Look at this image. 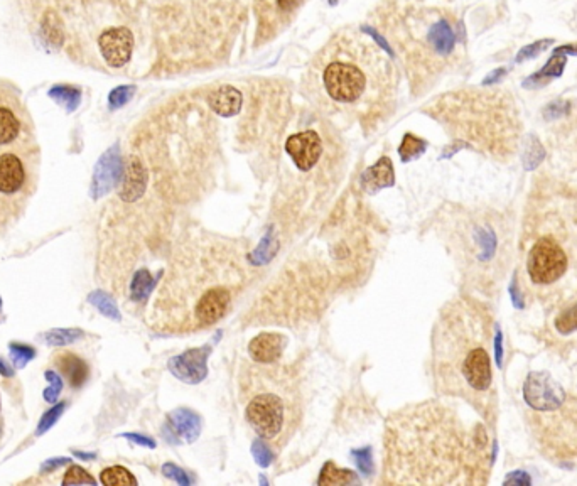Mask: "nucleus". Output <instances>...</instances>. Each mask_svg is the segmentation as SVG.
<instances>
[{
    "instance_id": "nucleus-1",
    "label": "nucleus",
    "mask_w": 577,
    "mask_h": 486,
    "mask_svg": "<svg viewBox=\"0 0 577 486\" xmlns=\"http://www.w3.org/2000/svg\"><path fill=\"white\" fill-rule=\"evenodd\" d=\"M485 422L442 400L410 403L385 424L381 485H485L493 464Z\"/></svg>"
},
{
    "instance_id": "nucleus-2",
    "label": "nucleus",
    "mask_w": 577,
    "mask_h": 486,
    "mask_svg": "<svg viewBox=\"0 0 577 486\" xmlns=\"http://www.w3.org/2000/svg\"><path fill=\"white\" fill-rule=\"evenodd\" d=\"M245 243L211 231H191L174 245L170 265L152 308L164 334L199 333L225 320L254 280Z\"/></svg>"
},
{
    "instance_id": "nucleus-3",
    "label": "nucleus",
    "mask_w": 577,
    "mask_h": 486,
    "mask_svg": "<svg viewBox=\"0 0 577 486\" xmlns=\"http://www.w3.org/2000/svg\"><path fill=\"white\" fill-rule=\"evenodd\" d=\"M493 314L478 297L446 302L430 336V380L436 394L473 407L490 429L497 426L498 397L491 369Z\"/></svg>"
},
{
    "instance_id": "nucleus-4",
    "label": "nucleus",
    "mask_w": 577,
    "mask_h": 486,
    "mask_svg": "<svg viewBox=\"0 0 577 486\" xmlns=\"http://www.w3.org/2000/svg\"><path fill=\"white\" fill-rule=\"evenodd\" d=\"M351 280L356 279L336 260L326 264L321 257L294 255L251 304L247 321L250 326H302L318 320L328 297Z\"/></svg>"
},
{
    "instance_id": "nucleus-5",
    "label": "nucleus",
    "mask_w": 577,
    "mask_h": 486,
    "mask_svg": "<svg viewBox=\"0 0 577 486\" xmlns=\"http://www.w3.org/2000/svg\"><path fill=\"white\" fill-rule=\"evenodd\" d=\"M525 279L523 294L552 306L571 304L577 292V216L554 213L530 216L523 231ZM525 302V301H523Z\"/></svg>"
},
{
    "instance_id": "nucleus-6",
    "label": "nucleus",
    "mask_w": 577,
    "mask_h": 486,
    "mask_svg": "<svg viewBox=\"0 0 577 486\" xmlns=\"http://www.w3.org/2000/svg\"><path fill=\"white\" fill-rule=\"evenodd\" d=\"M439 230L471 287L481 292L499 287L513 243L508 216L461 210L441 216Z\"/></svg>"
},
{
    "instance_id": "nucleus-7",
    "label": "nucleus",
    "mask_w": 577,
    "mask_h": 486,
    "mask_svg": "<svg viewBox=\"0 0 577 486\" xmlns=\"http://www.w3.org/2000/svg\"><path fill=\"white\" fill-rule=\"evenodd\" d=\"M41 149L20 93L0 80V220L22 213L39 181Z\"/></svg>"
},
{
    "instance_id": "nucleus-8",
    "label": "nucleus",
    "mask_w": 577,
    "mask_h": 486,
    "mask_svg": "<svg viewBox=\"0 0 577 486\" xmlns=\"http://www.w3.org/2000/svg\"><path fill=\"white\" fill-rule=\"evenodd\" d=\"M238 383L247 422L274 451L282 449L302 419V392L295 371L282 362L251 360L242 366Z\"/></svg>"
},
{
    "instance_id": "nucleus-9",
    "label": "nucleus",
    "mask_w": 577,
    "mask_h": 486,
    "mask_svg": "<svg viewBox=\"0 0 577 486\" xmlns=\"http://www.w3.org/2000/svg\"><path fill=\"white\" fill-rule=\"evenodd\" d=\"M436 108V117L458 134L459 142L465 145H476L502 161L517 152L520 122L513 98L508 93H456Z\"/></svg>"
},
{
    "instance_id": "nucleus-10",
    "label": "nucleus",
    "mask_w": 577,
    "mask_h": 486,
    "mask_svg": "<svg viewBox=\"0 0 577 486\" xmlns=\"http://www.w3.org/2000/svg\"><path fill=\"white\" fill-rule=\"evenodd\" d=\"M392 66L384 52L363 38L328 44L316 73L321 78L324 95L338 108H370V103L384 100V85Z\"/></svg>"
},
{
    "instance_id": "nucleus-11",
    "label": "nucleus",
    "mask_w": 577,
    "mask_h": 486,
    "mask_svg": "<svg viewBox=\"0 0 577 486\" xmlns=\"http://www.w3.org/2000/svg\"><path fill=\"white\" fill-rule=\"evenodd\" d=\"M528 426L550 461L577 463V395L548 371H532L523 383Z\"/></svg>"
},
{
    "instance_id": "nucleus-12",
    "label": "nucleus",
    "mask_w": 577,
    "mask_h": 486,
    "mask_svg": "<svg viewBox=\"0 0 577 486\" xmlns=\"http://www.w3.org/2000/svg\"><path fill=\"white\" fill-rule=\"evenodd\" d=\"M286 150L300 173H311L323 157L324 145L316 130H304L287 138Z\"/></svg>"
},
{
    "instance_id": "nucleus-13",
    "label": "nucleus",
    "mask_w": 577,
    "mask_h": 486,
    "mask_svg": "<svg viewBox=\"0 0 577 486\" xmlns=\"http://www.w3.org/2000/svg\"><path fill=\"white\" fill-rule=\"evenodd\" d=\"M98 46L108 66L122 68L132 56L133 36L127 27H112L100 36Z\"/></svg>"
},
{
    "instance_id": "nucleus-14",
    "label": "nucleus",
    "mask_w": 577,
    "mask_h": 486,
    "mask_svg": "<svg viewBox=\"0 0 577 486\" xmlns=\"http://www.w3.org/2000/svg\"><path fill=\"white\" fill-rule=\"evenodd\" d=\"M211 346L203 345L199 348H191L182 355H177L169 362V370L173 375L186 383H198L208 375V362Z\"/></svg>"
},
{
    "instance_id": "nucleus-15",
    "label": "nucleus",
    "mask_w": 577,
    "mask_h": 486,
    "mask_svg": "<svg viewBox=\"0 0 577 486\" xmlns=\"http://www.w3.org/2000/svg\"><path fill=\"white\" fill-rule=\"evenodd\" d=\"M201 432V419L191 408H176L168 415L162 436L170 444L194 443Z\"/></svg>"
},
{
    "instance_id": "nucleus-16",
    "label": "nucleus",
    "mask_w": 577,
    "mask_h": 486,
    "mask_svg": "<svg viewBox=\"0 0 577 486\" xmlns=\"http://www.w3.org/2000/svg\"><path fill=\"white\" fill-rule=\"evenodd\" d=\"M120 178H122V159H120L119 149H117V147H112L107 154H103V157H101L98 161V164H96L95 174H93V183H92V198L100 199L101 196L110 193V191L117 186V183L120 181Z\"/></svg>"
},
{
    "instance_id": "nucleus-17",
    "label": "nucleus",
    "mask_w": 577,
    "mask_h": 486,
    "mask_svg": "<svg viewBox=\"0 0 577 486\" xmlns=\"http://www.w3.org/2000/svg\"><path fill=\"white\" fill-rule=\"evenodd\" d=\"M286 336L277 333H262L249 345V357L257 363H275L282 360L286 350Z\"/></svg>"
},
{
    "instance_id": "nucleus-18",
    "label": "nucleus",
    "mask_w": 577,
    "mask_h": 486,
    "mask_svg": "<svg viewBox=\"0 0 577 486\" xmlns=\"http://www.w3.org/2000/svg\"><path fill=\"white\" fill-rule=\"evenodd\" d=\"M149 185V174L140 159L132 157L129 161L127 169L124 174V183L120 187V199L125 203L139 201L145 194Z\"/></svg>"
},
{
    "instance_id": "nucleus-19",
    "label": "nucleus",
    "mask_w": 577,
    "mask_h": 486,
    "mask_svg": "<svg viewBox=\"0 0 577 486\" xmlns=\"http://www.w3.org/2000/svg\"><path fill=\"white\" fill-rule=\"evenodd\" d=\"M54 365L63 377L66 378L68 385L71 387L73 390H78L90 378V366L88 363L80 358L78 355L71 353V351H63V353H58L54 358Z\"/></svg>"
},
{
    "instance_id": "nucleus-20",
    "label": "nucleus",
    "mask_w": 577,
    "mask_h": 486,
    "mask_svg": "<svg viewBox=\"0 0 577 486\" xmlns=\"http://www.w3.org/2000/svg\"><path fill=\"white\" fill-rule=\"evenodd\" d=\"M206 101H208V107L213 112H217L218 115L233 117L242 108L243 98L237 88L230 87V85H221V87L210 93Z\"/></svg>"
},
{
    "instance_id": "nucleus-21",
    "label": "nucleus",
    "mask_w": 577,
    "mask_h": 486,
    "mask_svg": "<svg viewBox=\"0 0 577 486\" xmlns=\"http://www.w3.org/2000/svg\"><path fill=\"white\" fill-rule=\"evenodd\" d=\"M361 187L368 193H375V191L384 190V187L393 186L395 178H393V166L388 157H381L375 166L365 171L361 174Z\"/></svg>"
},
{
    "instance_id": "nucleus-22",
    "label": "nucleus",
    "mask_w": 577,
    "mask_h": 486,
    "mask_svg": "<svg viewBox=\"0 0 577 486\" xmlns=\"http://www.w3.org/2000/svg\"><path fill=\"white\" fill-rule=\"evenodd\" d=\"M566 63H567L566 56L555 55L554 52V56L547 61L546 66L540 69V71L534 73V75H532L528 80L523 81V87L537 88V87H542V85L548 83V81H552L554 78H559V76L562 75L564 68H566Z\"/></svg>"
},
{
    "instance_id": "nucleus-23",
    "label": "nucleus",
    "mask_w": 577,
    "mask_h": 486,
    "mask_svg": "<svg viewBox=\"0 0 577 486\" xmlns=\"http://www.w3.org/2000/svg\"><path fill=\"white\" fill-rule=\"evenodd\" d=\"M356 476L355 473L349 471V469H341L336 466L335 463H326L324 464L323 471H321V476L318 480V485H351L356 483Z\"/></svg>"
},
{
    "instance_id": "nucleus-24",
    "label": "nucleus",
    "mask_w": 577,
    "mask_h": 486,
    "mask_svg": "<svg viewBox=\"0 0 577 486\" xmlns=\"http://www.w3.org/2000/svg\"><path fill=\"white\" fill-rule=\"evenodd\" d=\"M154 285H156V279L150 276L149 271L140 269L136 272L132 284H130V297L133 301H145L154 291Z\"/></svg>"
},
{
    "instance_id": "nucleus-25",
    "label": "nucleus",
    "mask_w": 577,
    "mask_h": 486,
    "mask_svg": "<svg viewBox=\"0 0 577 486\" xmlns=\"http://www.w3.org/2000/svg\"><path fill=\"white\" fill-rule=\"evenodd\" d=\"M83 331L78 329V328H56V329H51V331H46V333L43 334V340L46 345L50 346H66V345H71V343H75L76 340H80L81 336H83Z\"/></svg>"
},
{
    "instance_id": "nucleus-26",
    "label": "nucleus",
    "mask_w": 577,
    "mask_h": 486,
    "mask_svg": "<svg viewBox=\"0 0 577 486\" xmlns=\"http://www.w3.org/2000/svg\"><path fill=\"white\" fill-rule=\"evenodd\" d=\"M100 481L107 486H132L137 485V480L132 473L124 466L105 468L100 475Z\"/></svg>"
},
{
    "instance_id": "nucleus-27",
    "label": "nucleus",
    "mask_w": 577,
    "mask_h": 486,
    "mask_svg": "<svg viewBox=\"0 0 577 486\" xmlns=\"http://www.w3.org/2000/svg\"><path fill=\"white\" fill-rule=\"evenodd\" d=\"M88 302L95 306V308L98 309L103 316L110 317V320H115V321L120 320L119 308H117L115 301H113L107 292H103V291L92 292L90 296H88Z\"/></svg>"
},
{
    "instance_id": "nucleus-28",
    "label": "nucleus",
    "mask_w": 577,
    "mask_h": 486,
    "mask_svg": "<svg viewBox=\"0 0 577 486\" xmlns=\"http://www.w3.org/2000/svg\"><path fill=\"white\" fill-rule=\"evenodd\" d=\"M425 145L428 144H425L422 138L416 137L414 134H407V136L404 137V141H402L400 149H398V152H400V159L404 162L412 161V159L418 157L422 152H424Z\"/></svg>"
},
{
    "instance_id": "nucleus-29",
    "label": "nucleus",
    "mask_w": 577,
    "mask_h": 486,
    "mask_svg": "<svg viewBox=\"0 0 577 486\" xmlns=\"http://www.w3.org/2000/svg\"><path fill=\"white\" fill-rule=\"evenodd\" d=\"M555 328L560 334H571L577 329V302L572 306H567L564 311L559 313V316L554 321Z\"/></svg>"
},
{
    "instance_id": "nucleus-30",
    "label": "nucleus",
    "mask_w": 577,
    "mask_h": 486,
    "mask_svg": "<svg viewBox=\"0 0 577 486\" xmlns=\"http://www.w3.org/2000/svg\"><path fill=\"white\" fill-rule=\"evenodd\" d=\"M64 408H66V402H59V403H52V407L48 412H44L43 417L39 419L38 429H36V436H43L44 432L50 431V429L58 422V419L63 415Z\"/></svg>"
},
{
    "instance_id": "nucleus-31",
    "label": "nucleus",
    "mask_w": 577,
    "mask_h": 486,
    "mask_svg": "<svg viewBox=\"0 0 577 486\" xmlns=\"http://www.w3.org/2000/svg\"><path fill=\"white\" fill-rule=\"evenodd\" d=\"M9 350L15 369H24L36 357V350L29 345H22V343H10Z\"/></svg>"
},
{
    "instance_id": "nucleus-32",
    "label": "nucleus",
    "mask_w": 577,
    "mask_h": 486,
    "mask_svg": "<svg viewBox=\"0 0 577 486\" xmlns=\"http://www.w3.org/2000/svg\"><path fill=\"white\" fill-rule=\"evenodd\" d=\"M543 156H546V152H543L542 145H540V142L537 141V138H534V137L528 138L525 157H523V166H525V169L527 171L535 169V167L542 162Z\"/></svg>"
},
{
    "instance_id": "nucleus-33",
    "label": "nucleus",
    "mask_w": 577,
    "mask_h": 486,
    "mask_svg": "<svg viewBox=\"0 0 577 486\" xmlns=\"http://www.w3.org/2000/svg\"><path fill=\"white\" fill-rule=\"evenodd\" d=\"M251 455H254L255 461L260 464V466L267 468L272 461L275 459V451L270 448L269 443H265L263 439H257L251 446Z\"/></svg>"
},
{
    "instance_id": "nucleus-34",
    "label": "nucleus",
    "mask_w": 577,
    "mask_h": 486,
    "mask_svg": "<svg viewBox=\"0 0 577 486\" xmlns=\"http://www.w3.org/2000/svg\"><path fill=\"white\" fill-rule=\"evenodd\" d=\"M95 483H96L95 478H93L87 469L76 466V464H73V466L64 473V478H63V485H95Z\"/></svg>"
},
{
    "instance_id": "nucleus-35",
    "label": "nucleus",
    "mask_w": 577,
    "mask_h": 486,
    "mask_svg": "<svg viewBox=\"0 0 577 486\" xmlns=\"http://www.w3.org/2000/svg\"><path fill=\"white\" fill-rule=\"evenodd\" d=\"M51 97L56 98L59 103H63L68 110H75L80 101V92L70 87H58L51 90Z\"/></svg>"
},
{
    "instance_id": "nucleus-36",
    "label": "nucleus",
    "mask_w": 577,
    "mask_h": 486,
    "mask_svg": "<svg viewBox=\"0 0 577 486\" xmlns=\"http://www.w3.org/2000/svg\"><path fill=\"white\" fill-rule=\"evenodd\" d=\"M44 377H46L48 382H50V387H48L46 390H44V400H46L48 403H56V400L59 399L61 392H63V380L56 371H51L48 370L46 373H44Z\"/></svg>"
},
{
    "instance_id": "nucleus-37",
    "label": "nucleus",
    "mask_w": 577,
    "mask_h": 486,
    "mask_svg": "<svg viewBox=\"0 0 577 486\" xmlns=\"http://www.w3.org/2000/svg\"><path fill=\"white\" fill-rule=\"evenodd\" d=\"M552 44H554V41H552V39L535 41V43L528 44V46L523 48L522 51H520L518 55H517V58H515V61H517V63H523V61L535 58V56L540 55V52H542V51H546V49H547L548 46H552Z\"/></svg>"
},
{
    "instance_id": "nucleus-38",
    "label": "nucleus",
    "mask_w": 577,
    "mask_h": 486,
    "mask_svg": "<svg viewBox=\"0 0 577 486\" xmlns=\"http://www.w3.org/2000/svg\"><path fill=\"white\" fill-rule=\"evenodd\" d=\"M133 92H136V88H133V87H120V88L113 90V92L110 93V98H108L110 107H112V108L124 107V105L127 103L130 98H132Z\"/></svg>"
},
{
    "instance_id": "nucleus-39",
    "label": "nucleus",
    "mask_w": 577,
    "mask_h": 486,
    "mask_svg": "<svg viewBox=\"0 0 577 486\" xmlns=\"http://www.w3.org/2000/svg\"><path fill=\"white\" fill-rule=\"evenodd\" d=\"M356 457V466L361 473H363L365 476H368L370 473L373 471V464H372V449L370 448H363V449H358V451L353 452Z\"/></svg>"
},
{
    "instance_id": "nucleus-40",
    "label": "nucleus",
    "mask_w": 577,
    "mask_h": 486,
    "mask_svg": "<svg viewBox=\"0 0 577 486\" xmlns=\"http://www.w3.org/2000/svg\"><path fill=\"white\" fill-rule=\"evenodd\" d=\"M162 473H164V476L170 478V480H174L176 483H180V485H191V483H193V478H189L188 473L182 471L181 468H177L176 464H173V463L164 464V466H162Z\"/></svg>"
},
{
    "instance_id": "nucleus-41",
    "label": "nucleus",
    "mask_w": 577,
    "mask_h": 486,
    "mask_svg": "<svg viewBox=\"0 0 577 486\" xmlns=\"http://www.w3.org/2000/svg\"><path fill=\"white\" fill-rule=\"evenodd\" d=\"M567 107H569V103H566V101H562V100L554 101V103H550L546 108V112H543V117H546L547 120H555V118L566 115Z\"/></svg>"
},
{
    "instance_id": "nucleus-42",
    "label": "nucleus",
    "mask_w": 577,
    "mask_h": 486,
    "mask_svg": "<svg viewBox=\"0 0 577 486\" xmlns=\"http://www.w3.org/2000/svg\"><path fill=\"white\" fill-rule=\"evenodd\" d=\"M71 463V459H68V457H54V459H48L46 463L41 466V471L43 473H52L56 471V469L64 466V464Z\"/></svg>"
},
{
    "instance_id": "nucleus-43",
    "label": "nucleus",
    "mask_w": 577,
    "mask_h": 486,
    "mask_svg": "<svg viewBox=\"0 0 577 486\" xmlns=\"http://www.w3.org/2000/svg\"><path fill=\"white\" fill-rule=\"evenodd\" d=\"M125 439L132 441L133 444H139V446H145V448H156V441L152 438H147V436H142V434H132V432H129V434H124Z\"/></svg>"
},
{
    "instance_id": "nucleus-44",
    "label": "nucleus",
    "mask_w": 577,
    "mask_h": 486,
    "mask_svg": "<svg viewBox=\"0 0 577 486\" xmlns=\"http://www.w3.org/2000/svg\"><path fill=\"white\" fill-rule=\"evenodd\" d=\"M505 483H518V485H528L530 483V478H528L523 471H517L513 473V475H510L506 478Z\"/></svg>"
},
{
    "instance_id": "nucleus-45",
    "label": "nucleus",
    "mask_w": 577,
    "mask_h": 486,
    "mask_svg": "<svg viewBox=\"0 0 577 486\" xmlns=\"http://www.w3.org/2000/svg\"><path fill=\"white\" fill-rule=\"evenodd\" d=\"M505 73H506V69H503V68L495 69L493 73H490V75L486 76V78H485V81H483V83H485V85H491V83H495V81L502 80L503 76H505Z\"/></svg>"
},
{
    "instance_id": "nucleus-46",
    "label": "nucleus",
    "mask_w": 577,
    "mask_h": 486,
    "mask_svg": "<svg viewBox=\"0 0 577 486\" xmlns=\"http://www.w3.org/2000/svg\"><path fill=\"white\" fill-rule=\"evenodd\" d=\"M0 375H2V377H6V378H9V377H12V375H14V370H12V366L7 365V363L3 362L2 358H0Z\"/></svg>"
},
{
    "instance_id": "nucleus-47",
    "label": "nucleus",
    "mask_w": 577,
    "mask_h": 486,
    "mask_svg": "<svg viewBox=\"0 0 577 486\" xmlns=\"http://www.w3.org/2000/svg\"><path fill=\"white\" fill-rule=\"evenodd\" d=\"M277 3L282 10H291L292 7L298 6L299 0H277Z\"/></svg>"
},
{
    "instance_id": "nucleus-48",
    "label": "nucleus",
    "mask_w": 577,
    "mask_h": 486,
    "mask_svg": "<svg viewBox=\"0 0 577 486\" xmlns=\"http://www.w3.org/2000/svg\"><path fill=\"white\" fill-rule=\"evenodd\" d=\"M562 52H564V56H566V55H577V46H562V48L555 49V55H562Z\"/></svg>"
},
{
    "instance_id": "nucleus-49",
    "label": "nucleus",
    "mask_w": 577,
    "mask_h": 486,
    "mask_svg": "<svg viewBox=\"0 0 577 486\" xmlns=\"http://www.w3.org/2000/svg\"><path fill=\"white\" fill-rule=\"evenodd\" d=\"M75 456L76 457H83V459H93V457H95L93 452H83V451H75Z\"/></svg>"
},
{
    "instance_id": "nucleus-50",
    "label": "nucleus",
    "mask_w": 577,
    "mask_h": 486,
    "mask_svg": "<svg viewBox=\"0 0 577 486\" xmlns=\"http://www.w3.org/2000/svg\"><path fill=\"white\" fill-rule=\"evenodd\" d=\"M0 308H2V299H0Z\"/></svg>"
},
{
    "instance_id": "nucleus-51",
    "label": "nucleus",
    "mask_w": 577,
    "mask_h": 486,
    "mask_svg": "<svg viewBox=\"0 0 577 486\" xmlns=\"http://www.w3.org/2000/svg\"><path fill=\"white\" fill-rule=\"evenodd\" d=\"M333 2H335V0H333Z\"/></svg>"
}]
</instances>
